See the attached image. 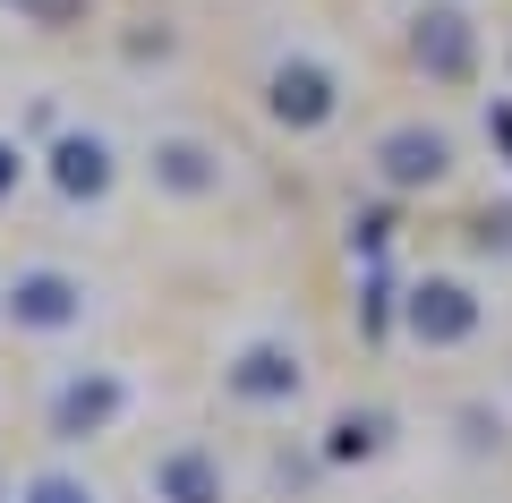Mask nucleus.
I'll list each match as a JSON object with an SVG mask.
<instances>
[{
	"label": "nucleus",
	"mask_w": 512,
	"mask_h": 503,
	"mask_svg": "<svg viewBox=\"0 0 512 503\" xmlns=\"http://www.w3.org/2000/svg\"><path fill=\"white\" fill-rule=\"evenodd\" d=\"M26 503H94V495L77 478H35V486H26Z\"/></svg>",
	"instance_id": "obj_12"
},
{
	"label": "nucleus",
	"mask_w": 512,
	"mask_h": 503,
	"mask_svg": "<svg viewBox=\"0 0 512 503\" xmlns=\"http://www.w3.org/2000/svg\"><path fill=\"white\" fill-rule=\"evenodd\" d=\"M265 103H274L282 128H325L333 103H342V86H333L325 60H282V69L265 77Z\"/></svg>",
	"instance_id": "obj_1"
},
{
	"label": "nucleus",
	"mask_w": 512,
	"mask_h": 503,
	"mask_svg": "<svg viewBox=\"0 0 512 503\" xmlns=\"http://www.w3.org/2000/svg\"><path fill=\"white\" fill-rule=\"evenodd\" d=\"M231 384L239 401H299V384H308V367H299V350H282V342H248L231 359Z\"/></svg>",
	"instance_id": "obj_5"
},
{
	"label": "nucleus",
	"mask_w": 512,
	"mask_h": 503,
	"mask_svg": "<svg viewBox=\"0 0 512 503\" xmlns=\"http://www.w3.org/2000/svg\"><path fill=\"white\" fill-rule=\"evenodd\" d=\"M384 231H393L384 214H359V222H350V248H359V256H376V248H384Z\"/></svg>",
	"instance_id": "obj_13"
},
{
	"label": "nucleus",
	"mask_w": 512,
	"mask_h": 503,
	"mask_svg": "<svg viewBox=\"0 0 512 503\" xmlns=\"http://www.w3.org/2000/svg\"><path fill=\"white\" fill-rule=\"evenodd\" d=\"M384 444V418L376 410H350L342 427H333V461H359V452H376Z\"/></svg>",
	"instance_id": "obj_11"
},
{
	"label": "nucleus",
	"mask_w": 512,
	"mask_h": 503,
	"mask_svg": "<svg viewBox=\"0 0 512 503\" xmlns=\"http://www.w3.org/2000/svg\"><path fill=\"white\" fill-rule=\"evenodd\" d=\"M154 180L180 188V197H214L222 162H214V145H197V137H163V145H154Z\"/></svg>",
	"instance_id": "obj_9"
},
{
	"label": "nucleus",
	"mask_w": 512,
	"mask_h": 503,
	"mask_svg": "<svg viewBox=\"0 0 512 503\" xmlns=\"http://www.w3.org/2000/svg\"><path fill=\"white\" fill-rule=\"evenodd\" d=\"M487 128H495V137L512 145V103H504V111H487Z\"/></svg>",
	"instance_id": "obj_17"
},
{
	"label": "nucleus",
	"mask_w": 512,
	"mask_h": 503,
	"mask_svg": "<svg viewBox=\"0 0 512 503\" xmlns=\"http://www.w3.org/2000/svg\"><path fill=\"white\" fill-rule=\"evenodd\" d=\"M77 307H86V290H77L69 273H52V265L18 273V290H9V316L35 324V333H60V324H77Z\"/></svg>",
	"instance_id": "obj_6"
},
{
	"label": "nucleus",
	"mask_w": 512,
	"mask_h": 503,
	"mask_svg": "<svg viewBox=\"0 0 512 503\" xmlns=\"http://www.w3.org/2000/svg\"><path fill=\"white\" fill-rule=\"evenodd\" d=\"M478 239H487V248H504V256H512V205H487V222H478Z\"/></svg>",
	"instance_id": "obj_14"
},
{
	"label": "nucleus",
	"mask_w": 512,
	"mask_h": 503,
	"mask_svg": "<svg viewBox=\"0 0 512 503\" xmlns=\"http://www.w3.org/2000/svg\"><path fill=\"white\" fill-rule=\"evenodd\" d=\"M52 180H60V197H103L111 188V145L103 137H60Z\"/></svg>",
	"instance_id": "obj_10"
},
{
	"label": "nucleus",
	"mask_w": 512,
	"mask_h": 503,
	"mask_svg": "<svg viewBox=\"0 0 512 503\" xmlns=\"http://www.w3.org/2000/svg\"><path fill=\"white\" fill-rule=\"evenodd\" d=\"M154 495H163V503H222V469H214V452H197V444L163 452V461H154Z\"/></svg>",
	"instance_id": "obj_7"
},
{
	"label": "nucleus",
	"mask_w": 512,
	"mask_h": 503,
	"mask_svg": "<svg viewBox=\"0 0 512 503\" xmlns=\"http://www.w3.org/2000/svg\"><path fill=\"white\" fill-rule=\"evenodd\" d=\"M120 401H128L120 376H77L69 393L52 401V427H60V435H94V427H111V418H120Z\"/></svg>",
	"instance_id": "obj_8"
},
{
	"label": "nucleus",
	"mask_w": 512,
	"mask_h": 503,
	"mask_svg": "<svg viewBox=\"0 0 512 503\" xmlns=\"http://www.w3.org/2000/svg\"><path fill=\"white\" fill-rule=\"evenodd\" d=\"M9 188H18V154H9V145H0V197H9Z\"/></svg>",
	"instance_id": "obj_16"
},
{
	"label": "nucleus",
	"mask_w": 512,
	"mask_h": 503,
	"mask_svg": "<svg viewBox=\"0 0 512 503\" xmlns=\"http://www.w3.org/2000/svg\"><path fill=\"white\" fill-rule=\"evenodd\" d=\"M402 324L419 333V342L453 350V342H470V333H478V299H470V282H419L402 299Z\"/></svg>",
	"instance_id": "obj_2"
},
{
	"label": "nucleus",
	"mask_w": 512,
	"mask_h": 503,
	"mask_svg": "<svg viewBox=\"0 0 512 503\" xmlns=\"http://www.w3.org/2000/svg\"><path fill=\"white\" fill-rule=\"evenodd\" d=\"M376 171H384V188H436L453 171V137L444 128H393L376 145Z\"/></svg>",
	"instance_id": "obj_3"
},
{
	"label": "nucleus",
	"mask_w": 512,
	"mask_h": 503,
	"mask_svg": "<svg viewBox=\"0 0 512 503\" xmlns=\"http://www.w3.org/2000/svg\"><path fill=\"white\" fill-rule=\"evenodd\" d=\"M18 9H35L43 26H60V18H69V9H77V0H18Z\"/></svg>",
	"instance_id": "obj_15"
},
{
	"label": "nucleus",
	"mask_w": 512,
	"mask_h": 503,
	"mask_svg": "<svg viewBox=\"0 0 512 503\" xmlns=\"http://www.w3.org/2000/svg\"><path fill=\"white\" fill-rule=\"evenodd\" d=\"M410 52H419V69L436 77V86H461V77H470V60H478V35H470V18H461V9H427L419 35H410Z\"/></svg>",
	"instance_id": "obj_4"
}]
</instances>
